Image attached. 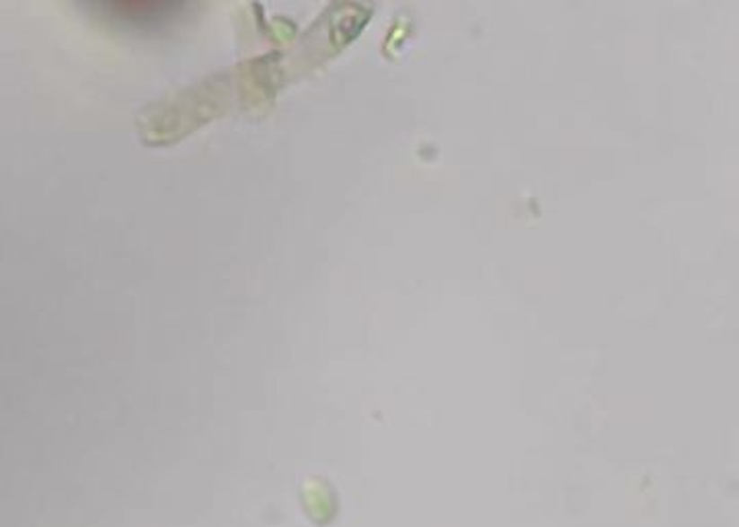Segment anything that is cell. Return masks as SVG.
Segmentation results:
<instances>
[{
    "instance_id": "1",
    "label": "cell",
    "mask_w": 739,
    "mask_h": 527,
    "mask_svg": "<svg viewBox=\"0 0 739 527\" xmlns=\"http://www.w3.org/2000/svg\"><path fill=\"white\" fill-rule=\"evenodd\" d=\"M92 9L105 13L111 21H121L134 27H159L171 23V19L181 17L189 9L185 3H99Z\"/></svg>"
}]
</instances>
